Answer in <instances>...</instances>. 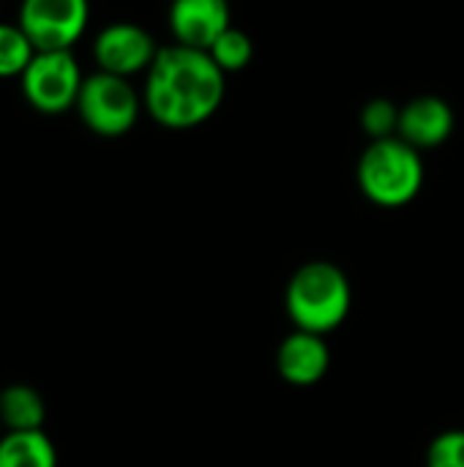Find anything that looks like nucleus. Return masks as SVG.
I'll use <instances>...</instances> for the list:
<instances>
[{
	"label": "nucleus",
	"instance_id": "obj_1",
	"mask_svg": "<svg viewBox=\"0 0 464 467\" xmlns=\"http://www.w3.org/2000/svg\"><path fill=\"white\" fill-rule=\"evenodd\" d=\"M224 96L227 74L202 49L167 44L145 71V112L170 131H189L208 123L222 109Z\"/></svg>",
	"mask_w": 464,
	"mask_h": 467
},
{
	"label": "nucleus",
	"instance_id": "obj_2",
	"mask_svg": "<svg viewBox=\"0 0 464 467\" xmlns=\"http://www.w3.org/2000/svg\"><path fill=\"white\" fill-rule=\"evenodd\" d=\"M284 309L298 331L328 337L353 309V285L331 260H309L293 271L284 290Z\"/></svg>",
	"mask_w": 464,
	"mask_h": 467
},
{
	"label": "nucleus",
	"instance_id": "obj_3",
	"mask_svg": "<svg viewBox=\"0 0 464 467\" xmlns=\"http://www.w3.org/2000/svg\"><path fill=\"white\" fill-rule=\"evenodd\" d=\"M356 181L361 194L377 208H405L410 205L427 181V167L421 150L407 145L402 137L369 140L358 164Z\"/></svg>",
	"mask_w": 464,
	"mask_h": 467
},
{
	"label": "nucleus",
	"instance_id": "obj_4",
	"mask_svg": "<svg viewBox=\"0 0 464 467\" xmlns=\"http://www.w3.org/2000/svg\"><path fill=\"white\" fill-rule=\"evenodd\" d=\"M74 109L90 134L118 140L137 126L139 115L145 112V104L142 90H137L131 79L107 71H93L85 77Z\"/></svg>",
	"mask_w": 464,
	"mask_h": 467
},
{
	"label": "nucleus",
	"instance_id": "obj_5",
	"mask_svg": "<svg viewBox=\"0 0 464 467\" xmlns=\"http://www.w3.org/2000/svg\"><path fill=\"white\" fill-rule=\"evenodd\" d=\"M85 74L71 49L36 52L19 77L25 101L41 115H63L77 107Z\"/></svg>",
	"mask_w": 464,
	"mask_h": 467
},
{
	"label": "nucleus",
	"instance_id": "obj_6",
	"mask_svg": "<svg viewBox=\"0 0 464 467\" xmlns=\"http://www.w3.org/2000/svg\"><path fill=\"white\" fill-rule=\"evenodd\" d=\"M19 27L36 52L74 49L90 22V0H22Z\"/></svg>",
	"mask_w": 464,
	"mask_h": 467
},
{
	"label": "nucleus",
	"instance_id": "obj_7",
	"mask_svg": "<svg viewBox=\"0 0 464 467\" xmlns=\"http://www.w3.org/2000/svg\"><path fill=\"white\" fill-rule=\"evenodd\" d=\"M156 38L134 22H112L101 27L93 38V60L96 71H107L115 77H137L150 68L159 55Z\"/></svg>",
	"mask_w": 464,
	"mask_h": 467
},
{
	"label": "nucleus",
	"instance_id": "obj_8",
	"mask_svg": "<svg viewBox=\"0 0 464 467\" xmlns=\"http://www.w3.org/2000/svg\"><path fill=\"white\" fill-rule=\"evenodd\" d=\"M172 44L208 52L211 44L232 27L230 0H172L167 11Z\"/></svg>",
	"mask_w": 464,
	"mask_h": 467
},
{
	"label": "nucleus",
	"instance_id": "obj_9",
	"mask_svg": "<svg viewBox=\"0 0 464 467\" xmlns=\"http://www.w3.org/2000/svg\"><path fill=\"white\" fill-rule=\"evenodd\" d=\"M331 369V345L320 334L293 328L276 348V372L287 386H317Z\"/></svg>",
	"mask_w": 464,
	"mask_h": 467
},
{
	"label": "nucleus",
	"instance_id": "obj_10",
	"mask_svg": "<svg viewBox=\"0 0 464 467\" xmlns=\"http://www.w3.org/2000/svg\"><path fill=\"white\" fill-rule=\"evenodd\" d=\"M457 118L446 99L440 96H416L399 109V129L397 137H402L416 150H435L449 142L454 134Z\"/></svg>",
	"mask_w": 464,
	"mask_h": 467
},
{
	"label": "nucleus",
	"instance_id": "obj_11",
	"mask_svg": "<svg viewBox=\"0 0 464 467\" xmlns=\"http://www.w3.org/2000/svg\"><path fill=\"white\" fill-rule=\"evenodd\" d=\"M57 449L44 430L3 432L0 467H57Z\"/></svg>",
	"mask_w": 464,
	"mask_h": 467
},
{
	"label": "nucleus",
	"instance_id": "obj_12",
	"mask_svg": "<svg viewBox=\"0 0 464 467\" xmlns=\"http://www.w3.org/2000/svg\"><path fill=\"white\" fill-rule=\"evenodd\" d=\"M0 421L5 432L44 430L46 405L44 397L27 383H11L0 391Z\"/></svg>",
	"mask_w": 464,
	"mask_h": 467
},
{
	"label": "nucleus",
	"instance_id": "obj_13",
	"mask_svg": "<svg viewBox=\"0 0 464 467\" xmlns=\"http://www.w3.org/2000/svg\"><path fill=\"white\" fill-rule=\"evenodd\" d=\"M211 60L230 77V74H238L243 68H249V63L254 60V41L246 30L241 27H230L224 30L208 49Z\"/></svg>",
	"mask_w": 464,
	"mask_h": 467
},
{
	"label": "nucleus",
	"instance_id": "obj_14",
	"mask_svg": "<svg viewBox=\"0 0 464 467\" xmlns=\"http://www.w3.org/2000/svg\"><path fill=\"white\" fill-rule=\"evenodd\" d=\"M33 55H36V47L30 44L25 30L19 25L0 22V79L22 77Z\"/></svg>",
	"mask_w": 464,
	"mask_h": 467
},
{
	"label": "nucleus",
	"instance_id": "obj_15",
	"mask_svg": "<svg viewBox=\"0 0 464 467\" xmlns=\"http://www.w3.org/2000/svg\"><path fill=\"white\" fill-rule=\"evenodd\" d=\"M399 104H394L391 99H372L364 104L361 109V129L366 131L369 140H386V137H397L399 129Z\"/></svg>",
	"mask_w": 464,
	"mask_h": 467
},
{
	"label": "nucleus",
	"instance_id": "obj_16",
	"mask_svg": "<svg viewBox=\"0 0 464 467\" xmlns=\"http://www.w3.org/2000/svg\"><path fill=\"white\" fill-rule=\"evenodd\" d=\"M427 467H464V430H446L427 446Z\"/></svg>",
	"mask_w": 464,
	"mask_h": 467
}]
</instances>
